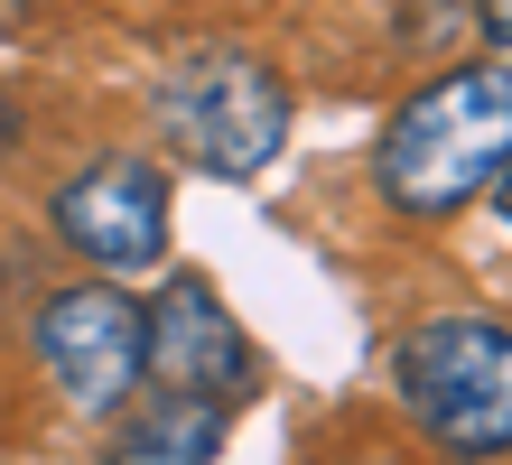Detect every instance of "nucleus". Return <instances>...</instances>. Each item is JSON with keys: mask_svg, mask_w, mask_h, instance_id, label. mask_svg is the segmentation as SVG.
Segmentation results:
<instances>
[{"mask_svg": "<svg viewBox=\"0 0 512 465\" xmlns=\"http://www.w3.org/2000/svg\"><path fill=\"white\" fill-rule=\"evenodd\" d=\"M494 177H512V66H494V56L419 84L373 140V186L410 224L466 214Z\"/></svg>", "mask_w": 512, "mask_h": 465, "instance_id": "nucleus-1", "label": "nucleus"}, {"mask_svg": "<svg viewBox=\"0 0 512 465\" xmlns=\"http://www.w3.org/2000/svg\"><path fill=\"white\" fill-rule=\"evenodd\" d=\"M401 410L447 456H512V326L503 317H419L391 354Z\"/></svg>", "mask_w": 512, "mask_h": 465, "instance_id": "nucleus-2", "label": "nucleus"}, {"mask_svg": "<svg viewBox=\"0 0 512 465\" xmlns=\"http://www.w3.org/2000/svg\"><path fill=\"white\" fill-rule=\"evenodd\" d=\"M149 112L159 140H177V159H196L205 177H261L289 140V84L252 47H187L159 75Z\"/></svg>", "mask_w": 512, "mask_h": 465, "instance_id": "nucleus-3", "label": "nucleus"}, {"mask_svg": "<svg viewBox=\"0 0 512 465\" xmlns=\"http://www.w3.org/2000/svg\"><path fill=\"white\" fill-rule=\"evenodd\" d=\"M28 363L75 419H122L149 382V307L122 279H75L28 307Z\"/></svg>", "mask_w": 512, "mask_h": 465, "instance_id": "nucleus-4", "label": "nucleus"}, {"mask_svg": "<svg viewBox=\"0 0 512 465\" xmlns=\"http://www.w3.org/2000/svg\"><path fill=\"white\" fill-rule=\"evenodd\" d=\"M47 233L66 242L75 261H94L103 279L149 270L168 252V177L149 168L140 149H103V159H84L47 196Z\"/></svg>", "mask_w": 512, "mask_h": 465, "instance_id": "nucleus-5", "label": "nucleus"}, {"mask_svg": "<svg viewBox=\"0 0 512 465\" xmlns=\"http://www.w3.org/2000/svg\"><path fill=\"white\" fill-rule=\"evenodd\" d=\"M149 382L159 391H196V400H243L261 382L252 335L233 326L224 289L205 270H177L159 298H149Z\"/></svg>", "mask_w": 512, "mask_h": 465, "instance_id": "nucleus-6", "label": "nucleus"}, {"mask_svg": "<svg viewBox=\"0 0 512 465\" xmlns=\"http://www.w3.org/2000/svg\"><path fill=\"white\" fill-rule=\"evenodd\" d=\"M224 456V400H196V391H159L122 410L103 465H215Z\"/></svg>", "mask_w": 512, "mask_h": 465, "instance_id": "nucleus-7", "label": "nucleus"}, {"mask_svg": "<svg viewBox=\"0 0 512 465\" xmlns=\"http://www.w3.org/2000/svg\"><path fill=\"white\" fill-rule=\"evenodd\" d=\"M475 19H485L494 47H512V0H475Z\"/></svg>", "mask_w": 512, "mask_h": 465, "instance_id": "nucleus-8", "label": "nucleus"}, {"mask_svg": "<svg viewBox=\"0 0 512 465\" xmlns=\"http://www.w3.org/2000/svg\"><path fill=\"white\" fill-rule=\"evenodd\" d=\"M19 131H28V112H19V93L0 84V149H19Z\"/></svg>", "mask_w": 512, "mask_h": 465, "instance_id": "nucleus-9", "label": "nucleus"}, {"mask_svg": "<svg viewBox=\"0 0 512 465\" xmlns=\"http://www.w3.org/2000/svg\"><path fill=\"white\" fill-rule=\"evenodd\" d=\"M38 19V0H0V38H10V28H28Z\"/></svg>", "mask_w": 512, "mask_h": 465, "instance_id": "nucleus-10", "label": "nucleus"}, {"mask_svg": "<svg viewBox=\"0 0 512 465\" xmlns=\"http://www.w3.org/2000/svg\"><path fill=\"white\" fill-rule=\"evenodd\" d=\"M503 224H512V177H503Z\"/></svg>", "mask_w": 512, "mask_h": 465, "instance_id": "nucleus-11", "label": "nucleus"}, {"mask_svg": "<svg viewBox=\"0 0 512 465\" xmlns=\"http://www.w3.org/2000/svg\"><path fill=\"white\" fill-rule=\"evenodd\" d=\"M0 289H10V261H0Z\"/></svg>", "mask_w": 512, "mask_h": 465, "instance_id": "nucleus-12", "label": "nucleus"}]
</instances>
